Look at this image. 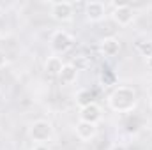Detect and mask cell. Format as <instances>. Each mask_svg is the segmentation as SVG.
<instances>
[{"label": "cell", "mask_w": 152, "mask_h": 150, "mask_svg": "<svg viewBox=\"0 0 152 150\" xmlns=\"http://www.w3.org/2000/svg\"><path fill=\"white\" fill-rule=\"evenodd\" d=\"M120 41L113 36H108V37H103L101 39V42H99V50H101V53L104 55V57H108V58H113L117 57L118 53H120Z\"/></svg>", "instance_id": "cell-9"}, {"label": "cell", "mask_w": 152, "mask_h": 150, "mask_svg": "<svg viewBox=\"0 0 152 150\" xmlns=\"http://www.w3.org/2000/svg\"><path fill=\"white\" fill-rule=\"evenodd\" d=\"M108 108L115 113H133L138 106V94L133 87L120 85L108 94Z\"/></svg>", "instance_id": "cell-1"}, {"label": "cell", "mask_w": 152, "mask_h": 150, "mask_svg": "<svg viewBox=\"0 0 152 150\" xmlns=\"http://www.w3.org/2000/svg\"><path fill=\"white\" fill-rule=\"evenodd\" d=\"M112 20L118 27H129L134 21V11L127 4H115L112 11Z\"/></svg>", "instance_id": "cell-5"}, {"label": "cell", "mask_w": 152, "mask_h": 150, "mask_svg": "<svg viewBox=\"0 0 152 150\" xmlns=\"http://www.w3.org/2000/svg\"><path fill=\"white\" fill-rule=\"evenodd\" d=\"M28 136L34 141V145H46L53 140V125L44 118L34 120L28 125Z\"/></svg>", "instance_id": "cell-2"}, {"label": "cell", "mask_w": 152, "mask_h": 150, "mask_svg": "<svg viewBox=\"0 0 152 150\" xmlns=\"http://www.w3.org/2000/svg\"><path fill=\"white\" fill-rule=\"evenodd\" d=\"M30 150H50V149H48L46 145H34Z\"/></svg>", "instance_id": "cell-16"}, {"label": "cell", "mask_w": 152, "mask_h": 150, "mask_svg": "<svg viewBox=\"0 0 152 150\" xmlns=\"http://www.w3.org/2000/svg\"><path fill=\"white\" fill-rule=\"evenodd\" d=\"M7 66V57H5V53L0 50V69H4Z\"/></svg>", "instance_id": "cell-15"}, {"label": "cell", "mask_w": 152, "mask_h": 150, "mask_svg": "<svg viewBox=\"0 0 152 150\" xmlns=\"http://www.w3.org/2000/svg\"><path fill=\"white\" fill-rule=\"evenodd\" d=\"M136 48H138V51H140L142 57H145V58H151L152 57V39L140 41V42L136 44Z\"/></svg>", "instance_id": "cell-13"}, {"label": "cell", "mask_w": 152, "mask_h": 150, "mask_svg": "<svg viewBox=\"0 0 152 150\" xmlns=\"http://www.w3.org/2000/svg\"><path fill=\"white\" fill-rule=\"evenodd\" d=\"M75 44V37L67 32V30H55L51 34V39H50V46L55 53H66L73 48Z\"/></svg>", "instance_id": "cell-4"}, {"label": "cell", "mask_w": 152, "mask_h": 150, "mask_svg": "<svg viewBox=\"0 0 152 150\" xmlns=\"http://www.w3.org/2000/svg\"><path fill=\"white\" fill-rule=\"evenodd\" d=\"M50 14L55 21L67 23L75 16V4L73 2H51L50 4Z\"/></svg>", "instance_id": "cell-3"}, {"label": "cell", "mask_w": 152, "mask_h": 150, "mask_svg": "<svg viewBox=\"0 0 152 150\" xmlns=\"http://www.w3.org/2000/svg\"><path fill=\"white\" fill-rule=\"evenodd\" d=\"M75 134L78 140L81 141H92L96 136H97V125L96 124H88V122H81L78 120L75 125Z\"/></svg>", "instance_id": "cell-8"}, {"label": "cell", "mask_w": 152, "mask_h": 150, "mask_svg": "<svg viewBox=\"0 0 152 150\" xmlns=\"http://www.w3.org/2000/svg\"><path fill=\"white\" fill-rule=\"evenodd\" d=\"M73 66H75L78 71H81V69H87V67L90 66V60H88L87 57H83V55H81V57H78V58H76V62L73 64Z\"/></svg>", "instance_id": "cell-14"}, {"label": "cell", "mask_w": 152, "mask_h": 150, "mask_svg": "<svg viewBox=\"0 0 152 150\" xmlns=\"http://www.w3.org/2000/svg\"><path fill=\"white\" fill-rule=\"evenodd\" d=\"M58 79H60L62 85H73V83H76V79H78V69H76L73 64H64L62 66V71L58 74Z\"/></svg>", "instance_id": "cell-10"}, {"label": "cell", "mask_w": 152, "mask_h": 150, "mask_svg": "<svg viewBox=\"0 0 152 150\" xmlns=\"http://www.w3.org/2000/svg\"><path fill=\"white\" fill-rule=\"evenodd\" d=\"M151 104H152V97H151Z\"/></svg>", "instance_id": "cell-18"}, {"label": "cell", "mask_w": 152, "mask_h": 150, "mask_svg": "<svg viewBox=\"0 0 152 150\" xmlns=\"http://www.w3.org/2000/svg\"><path fill=\"white\" fill-rule=\"evenodd\" d=\"M106 16V5L103 2H88L85 4V18L90 23H99Z\"/></svg>", "instance_id": "cell-6"}, {"label": "cell", "mask_w": 152, "mask_h": 150, "mask_svg": "<svg viewBox=\"0 0 152 150\" xmlns=\"http://www.w3.org/2000/svg\"><path fill=\"white\" fill-rule=\"evenodd\" d=\"M62 66H64L62 58L57 57V55H51V57H48L46 62H44V71L51 76H58L60 71H62Z\"/></svg>", "instance_id": "cell-11"}, {"label": "cell", "mask_w": 152, "mask_h": 150, "mask_svg": "<svg viewBox=\"0 0 152 150\" xmlns=\"http://www.w3.org/2000/svg\"><path fill=\"white\" fill-rule=\"evenodd\" d=\"M80 120L97 125V122L103 120V110H101V106L97 103H90V104L80 108Z\"/></svg>", "instance_id": "cell-7"}, {"label": "cell", "mask_w": 152, "mask_h": 150, "mask_svg": "<svg viewBox=\"0 0 152 150\" xmlns=\"http://www.w3.org/2000/svg\"><path fill=\"white\" fill-rule=\"evenodd\" d=\"M75 99H76V103H78V106H80V108H83V106H87V104L94 103V101H92V92H90L88 88H80V90L76 92Z\"/></svg>", "instance_id": "cell-12"}, {"label": "cell", "mask_w": 152, "mask_h": 150, "mask_svg": "<svg viewBox=\"0 0 152 150\" xmlns=\"http://www.w3.org/2000/svg\"><path fill=\"white\" fill-rule=\"evenodd\" d=\"M147 66H149V69L152 71V57L151 58H147Z\"/></svg>", "instance_id": "cell-17"}]
</instances>
